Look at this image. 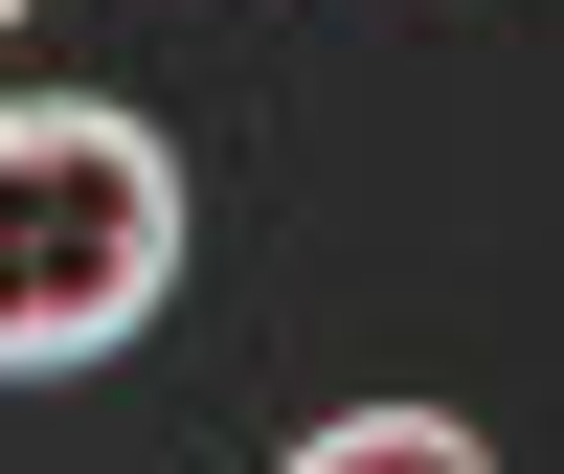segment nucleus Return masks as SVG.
I'll list each match as a JSON object with an SVG mask.
<instances>
[{
	"label": "nucleus",
	"mask_w": 564,
	"mask_h": 474,
	"mask_svg": "<svg viewBox=\"0 0 564 474\" xmlns=\"http://www.w3.org/2000/svg\"><path fill=\"white\" fill-rule=\"evenodd\" d=\"M294 474H475L452 407H339V430H294Z\"/></svg>",
	"instance_id": "nucleus-2"
},
{
	"label": "nucleus",
	"mask_w": 564,
	"mask_h": 474,
	"mask_svg": "<svg viewBox=\"0 0 564 474\" xmlns=\"http://www.w3.org/2000/svg\"><path fill=\"white\" fill-rule=\"evenodd\" d=\"M0 23H23V0H0Z\"/></svg>",
	"instance_id": "nucleus-3"
},
{
	"label": "nucleus",
	"mask_w": 564,
	"mask_h": 474,
	"mask_svg": "<svg viewBox=\"0 0 564 474\" xmlns=\"http://www.w3.org/2000/svg\"><path fill=\"white\" fill-rule=\"evenodd\" d=\"M181 271V159L135 114H0V362H90Z\"/></svg>",
	"instance_id": "nucleus-1"
}]
</instances>
